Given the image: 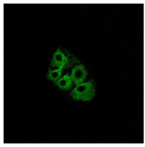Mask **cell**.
Listing matches in <instances>:
<instances>
[{
  "mask_svg": "<svg viewBox=\"0 0 145 147\" xmlns=\"http://www.w3.org/2000/svg\"><path fill=\"white\" fill-rule=\"evenodd\" d=\"M63 69H64L63 67L56 69L49 68L47 73V79L53 81L54 83L57 82V81H58L61 78Z\"/></svg>",
  "mask_w": 145,
  "mask_h": 147,
  "instance_id": "cell-5",
  "label": "cell"
},
{
  "mask_svg": "<svg viewBox=\"0 0 145 147\" xmlns=\"http://www.w3.org/2000/svg\"><path fill=\"white\" fill-rule=\"evenodd\" d=\"M88 74L86 67L81 64L75 65L72 68L70 75L73 84L78 86L82 84L86 78Z\"/></svg>",
  "mask_w": 145,
  "mask_h": 147,
  "instance_id": "cell-3",
  "label": "cell"
},
{
  "mask_svg": "<svg viewBox=\"0 0 145 147\" xmlns=\"http://www.w3.org/2000/svg\"><path fill=\"white\" fill-rule=\"evenodd\" d=\"M95 93L94 84L92 81H88L77 86L70 95L75 100L89 101L94 98Z\"/></svg>",
  "mask_w": 145,
  "mask_h": 147,
  "instance_id": "cell-2",
  "label": "cell"
},
{
  "mask_svg": "<svg viewBox=\"0 0 145 147\" xmlns=\"http://www.w3.org/2000/svg\"><path fill=\"white\" fill-rule=\"evenodd\" d=\"M72 83L70 76L68 74H66L62 76L57 82H55V84L61 89L69 90L72 87Z\"/></svg>",
  "mask_w": 145,
  "mask_h": 147,
  "instance_id": "cell-4",
  "label": "cell"
},
{
  "mask_svg": "<svg viewBox=\"0 0 145 147\" xmlns=\"http://www.w3.org/2000/svg\"><path fill=\"white\" fill-rule=\"evenodd\" d=\"M64 51H62L61 49H58L53 55L51 62L50 67L51 68H61L63 69L69 68L74 64L80 63L72 53L67 51L66 49Z\"/></svg>",
  "mask_w": 145,
  "mask_h": 147,
  "instance_id": "cell-1",
  "label": "cell"
}]
</instances>
